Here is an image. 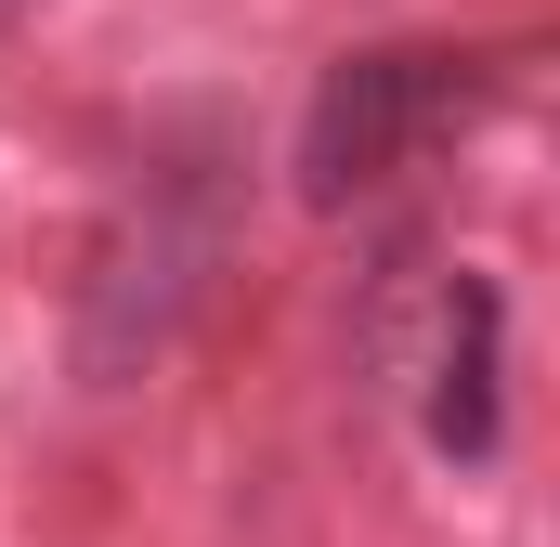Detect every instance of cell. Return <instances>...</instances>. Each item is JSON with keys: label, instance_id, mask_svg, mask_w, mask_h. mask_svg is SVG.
<instances>
[{"label": "cell", "instance_id": "cell-1", "mask_svg": "<svg viewBox=\"0 0 560 547\" xmlns=\"http://www.w3.org/2000/svg\"><path fill=\"white\" fill-rule=\"evenodd\" d=\"M430 105V53H339L313 79V118H300V209H352L405 170Z\"/></svg>", "mask_w": 560, "mask_h": 547}, {"label": "cell", "instance_id": "cell-2", "mask_svg": "<svg viewBox=\"0 0 560 547\" xmlns=\"http://www.w3.org/2000/svg\"><path fill=\"white\" fill-rule=\"evenodd\" d=\"M495 287L482 274H456V300H443V365H430V443L456 456V469H482L495 456Z\"/></svg>", "mask_w": 560, "mask_h": 547}]
</instances>
